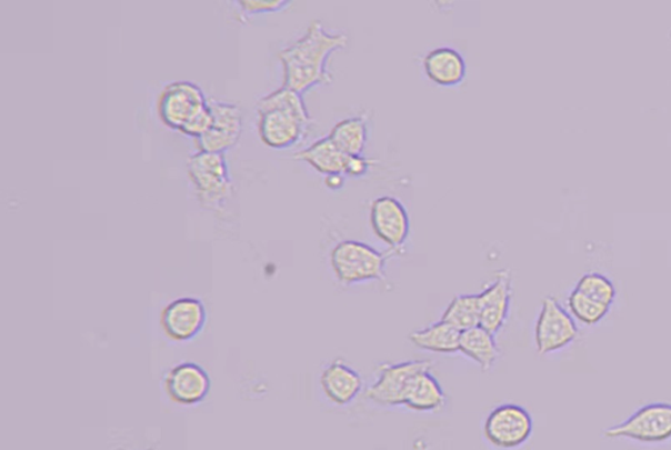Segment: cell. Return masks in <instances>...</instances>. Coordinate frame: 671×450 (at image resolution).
Returning a JSON list of instances; mask_svg holds the SVG:
<instances>
[{
	"instance_id": "obj_1",
	"label": "cell",
	"mask_w": 671,
	"mask_h": 450,
	"mask_svg": "<svg viewBox=\"0 0 671 450\" xmlns=\"http://www.w3.org/2000/svg\"><path fill=\"white\" fill-rule=\"evenodd\" d=\"M348 36L330 32L319 20H313L308 31L279 53L283 69L282 87L301 96L316 87L330 86L333 76L328 63L339 50L348 47Z\"/></svg>"
},
{
	"instance_id": "obj_2",
	"label": "cell",
	"mask_w": 671,
	"mask_h": 450,
	"mask_svg": "<svg viewBox=\"0 0 671 450\" xmlns=\"http://www.w3.org/2000/svg\"><path fill=\"white\" fill-rule=\"evenodd\" d=\"M258 113L260 140L273 150H288L301 143L312 122L303 96L287 87L262 98Z\"/></svg>"
},
{
	"instance_id": "obj_3",
	"label": "cell",
	"mask_w": 671,
	"mask_h": 450,
	"mask_svg": "<svg viewBox=\"0 0 671 450\" xmlns=\"http://www.w3.org/2000/svg\"><path fill=\"white\" fill-rule=\"evenodd\" d=\"M330 261L334 278L345 287L383 280L388 266V257L384 253L359 241H342L336 244Z\"/></svg>"
},
{
	"instance_id": "obj_4",
	"label": "cell",
	"mask_w": 671,
	"mask_h": 450,
	"mask_svg": "<svg viewBox=\"0 0 671 450\" xmlns=\"http://www.w3.org/2000/svg\"><path fill=\"white\" fill-rule=\"evenodd\" d=\"M188 176L202 208L220 209L230 199L232 181L224 154L197 151L188 159Z\"/></svg>"
},
{
	"instance_id": "obj_5",
	"label": "cell",
	"mask_w": 671,
	"mask_h": 450,
	"mask_svg": "<svg viewBox=\"0 0 671 450\" xmlns=\"http://www.w3.org/2000/svg\"><path fill=\"white\" fill-rule=\"evenodd\" d=\"M534 432L531 413L517 403H503L494 408L483 426L484 439L491 447L500 450H514L523 447Z\"/></svg>"
},
{
	"instance_id": "obj_6",
	"label": "cell",
	"mask_w": 671,
	"mask_h": 450,
	"mask_svg": "<svg viewBox=\"0 0 671 450\" xmlns=\"http://www.w3.org/2000/svg\"><path fill=\"white\" fill-rule=\"evenodd\" d=\"M607 439H629L643 444H661L671 439V403H649L624 422L603 431Z\"/></svg>"
},
{
	"instance_id": "obj_7",
	"label": "cell",
	"mask_w": 671,
	"mask_h": 450,
	"mask_svg": "<svg viewBox=\"0 0 671 450\" xmlns=\"http://www.w3.org/2000/svg\"><path fill=\"white\" fill-rule=\"evenodd\" d=\"M579 337L574 318L561 307L555 297H545L535 323V347L541 356L564 350Z\"/></svg>"
},
{
	"instance_id": "obj_8",
	"label": "cell",
	"mask_w": 671,
	"mask_h": 450,
	"mask_svg": "<svg viewBox=\"0 0 671 450\" xmlns=\"http://www.w3.org/2000/svg\"><path fill=\"white\" fill-rule=\"evenodd\" d=\"M209 101L206 93L192 82L167 84L158 98V114L167 128L180 130L194 116L206 110Z\"/></svg>"
},
{
	"instance_id": "obj_9",
	"label": "cell",
	"mask_w": 671,
	"mask_h": 450,
	"mask_svg": "<svg viewBox=\"0 0 671 450\" xmlns=\"http://www.w3.org/2000/svg\"><path fill=\"white\" fill-rule=\"evenodd\" d=\"M370 227L379 241L400 252L411 236V219L403 202L393 196H381L370 206Z\"/></svg>"
},
{
	"instance_id": "obj_10",
	"label": "cell",
	"mask_w": 671,
	"mask_h": 450,
	"mask_svg": "<svg viewBox=\"0 0 671 450\" xmlns=\"http://www.w3.org/2000/svg\"><path fill=\"white\" fill-rule=\"evenodd\" d=\"M432 362L427 360H411L398 364H383L378 369V379L367 390L369 401L383 406V408H398L403 406L408 383L414 374L424 369H432Z\"/></svg>"
},
{
	"instance_id": "obj_11",
	"label": "cell",
	"mask_w": 671,
	"mask_h": 450,
	"mask_svg": "<svg viewBox=\"0 0 671 450\" xmlns=\"http://www.w3.org/2000/svg\"><path fill=\"white\" fill-rule=\"evenodd\" d=\"M208 311L196 297L173 300L160 313V328L167 339L174 343L191 341L206 328Z\"/></svg>"
},
{
	"instance_id": "obj_12",
	"label": "cell",
	"mask_w": 671,
	"mask_h": 450,
	"mask_svg": "<svg viewBox=\"0 0 671 450\" xmlns=\"http://www.w3.org/2000/svg\"><path fill=\"white\" fill-rule=\"evenodd\" d=\"M163 388L172 403L188 408L201 403L209 396L211 380L206 369L186 361L168 370Z\"/></svg>"
},
{
	"instance_id": "obj_13",
	"label": "cell",
	"mask_w": 671,
	"mask_h": 450,
	"mask_svg": "<svg viewBox=\"0 0 671 450\" xmlns=\"http://www.w3.org/2000/svg\"><path fill=\"white\" fill-rule=\"evenodd\" d=\"M481 328L498 336L507 324L512 307L513 286L508 271H501L483 292L479 293Z\"/></svg>"
},
{
	"instance_id": "obj_14",
	"label": "cell",
	"mask_w": 671,
	"mask_h": 450,
	"mask_svg": "<svg viewBox=\"0 0 671 450\" xmlns=\"http://www.w3.org/2000/svg\"><path fill=\"white\" fill-rule=\"evenodd\" d=\"M320 387L328 401L336 406H348L360 396L363 380L357 370L336 359L328 364L320 376Z\"/></svg>"
},
{
	"instance_id": "obj_15",
	"label": "cell",
	"mask_w": 671,
	"mask_h": 450,
	"mask_svg": "<svg viewBox=\"0 0 671 450\" xmlns=\"http://www.w3.org/2000/svg\"><path fill=\"white\" fill-rule=\"evenodd\" d=\"M422 69L430 82L444 89L461 86L467 77L464 57L450 47L430 50L422 60Z\"/></svg>"
},
{
	"instance_id": "obj_16",
	"label": "cell",
	"mask_w": 671,
	"mask_h": 450,
	"mask_svg": "<svg viewBox=\"0 0 671 450\" xmlns=\"http://www.w3.org/2000/svg\"><path fill=\"white\" fill-rule=\"evenodd\" d=\"M432 369L421 370L408 383L403 406L418 412L440 411L447 406L448 398L439 380L430 372Z\"/></svg>"
},
{
	"instance_id": "obj_17",
	"label": "cell",
	"mask_w": 671,
	"mask_h": 450,
	"mask_svg": "<svg viewBox=\"0 0 671 450\" xmlns=\"http://www.w3.org/2000/svg\"><path fill=\"white\" fill-rule=\"evenodd\" d=\"M294 159L308 163L311 169L322 176L330 177L336 173L344 176L348 156L327 136L311 143L309 148L298 151Z\"/></svg>"
},
{
	"instance_id": "obj_18",
	"label": "cell",
	"mask_w": 671,
	"mask_h": 450,
	"mask_svg": "<svg viewBox=\"0 0 671 450\" xmlns=\"http://www.w3.org/2000/svg\"><path fill=\"white\" fill-rule=\"evenodd\" d=\"M459 352L475 362L484 372H490L500 358L495 336L481 326L462 331Z\"/></svg>"
},
{
	"instance_id": "obj_19",
	"label": "cell",
	"mask_w": 671,
	"mask_h": 450,
	"mask_svg": "<svg viewBox=\"0 0 671 450\" xmlns=\"http://www.w3.org/2000/svg\"><path fill=\"white\" fill-rule=\"evenodd\" d=\"M461 333L451 324L440 321L428 326L425 329L413 331L410 336L411 343L420 350L440 354H454L459 352Z\"/></svg>"
},
{
	"instance_id": "obj_20",
	"label": "cell",
	"mask_w": 671,
	"mask_h": 450,
	"mask_svg": "<svg viewBox=\"0 0 671 450\" xmlns=\"http://www.w3.org/2000/svg\"><path fill=\"white\" fill-rule=\"evenodd\" d=\"M369 122L363 116H353L336 122L330 140L347 156H363L369 142Z\"/></svg>"
},
{
	"instance_id": "obj_21",
	"label": "cell",
	"mask_w": 671,
	"mask_h": 450,
	"mask_svg": "<svg viewBox=\"0 0 671 450\" xmlns=\"http://www.w3.org/2000/svg\"><path fill=\"white\" fill-rule=\"evenodd\" d=\"M441 321L459 331L477 328L480 323V307L478 294H461L454 297L443 311Z\"/></svg>"
},
{
	"instance_id": "obj_22",
	"label": "cell",
	"mask_w": 671,
	"mask_h": 450,
	"mask_svg": "<svg viewBox=\"0 0 671 450\" xmlns=\"http://www.w3.org/2000/svg\"><path fill=\"white\" fill-rule=\"evenodd\" d=\"M568 310L575 321L585 326H595L609 314L610 308L583 296L573 289L568 296Z\"/></svg>"
},
{
	"instance_id": "obj_23",
	"label": "cell",
	"mask_w": 671,
	"mask_h": 450,
	"mask_svg": "<svg viewBox=\"0 0 671 450\" xmlns=\"http://www.w3.org/2000/svg\"><path fill=\"white\" fill-rule=\"evenodd\" d=\"M574 289L583 296L589 297V299L609 308H611V304L614 303L617 299L614 282L607 278V276L597 272L581 276Z\"/></svg>"
},
{
	"instance_id": "obj_24",
	"label": "cell",
	"mask_w": 671,
	"mask_h": 450,
	"mask_svg": "<svg viewBox=\"0 0 671 450\" xmlns=\"http://www.w3.org/2000/svg\"><path fill=\"white\" fill-rule=\"evenodd\" d=\"M211 113H213V129L233 137H240L243 130V113L236 104L221 103V101H209Z\"/></svg>"
},
{
	"instance_id": "obj_25",
	"label": "cell",
	"mask_w": 671,
	"mask_h": 450,
	"mask_svg": "<svg viewBox=\"0 0 671 450\" xmlns=\"http://www.w3.org/2000/svg\"><path fill=\"white\" fill-rule=\"evenodd\" d=\"M214 118L213 113H211L210 106L202 110L199 114L194 116V118L187 122L184 127L180 130V133L193 138L202 137L208 133L211 128H213Z\"/></svg>"
},
{
	"instance_id": "obj_26",
	"label": "cell",
	"mask_w": 671,
	"mask_h": 450,
	"mask_svg": "<svg viewBox=\"0 0 671 450\" xmlns=\"http://www.w3.org/2000/svg\"><path fill=\"white\" fill-rule=\"evenodd\" d=\"M237 4L247 13L260 14L283 11L291 2H287V0H243Z\"/></svg>"
},
{
	"instance_id": "obj_27",
	"label": "cell",
	"mask_w": 671,
	"mask_h": 450,
	"mask_svg": "<svg viewBox=\"0 0 671 450\" xmlns=\"http://www.w3.org/2000/svg\"><path fill=\"white\" fill-rule=\"evenodd\" d=\"M373 164L371 159L364 156H348L344 176L360 179L368 176L370 167Z\"/></svg>"
},
{
	"instance_id": "obj_28",
	"label": "cell",
	"mask_w": 671,
	"mask_h": 450,
	"mask_svg": "<svg viewBox=\"0 0 671 450\" xmlns=\"http://www.w3.org/2000/svg\"><path fill=\"white\" fill-rule=\"evenodd\" d=\"M347 177L342 173H336V176L326 177L324 186L330 191H340L345 187Z\"/></svg>"
}]
</instances>
